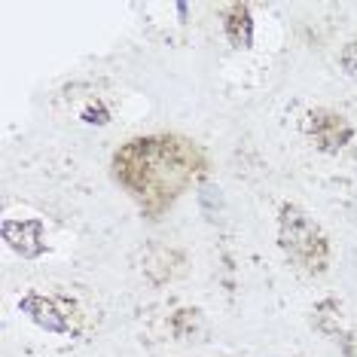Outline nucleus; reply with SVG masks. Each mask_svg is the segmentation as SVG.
Returning <instances> with one entry per match:
<instances>
[{"instance_id":"f257e3e1","label":"nucleus","mask_w":357,"mask_h":357,"mask_svg":"<svg viewBox=\"0 0 357 357\" xmlns=\"http://www.w3.org/2000/svg\"><path fill=\"white\" fill-rule=\"evenodd\" d=\"M113 168L119 183L150 214H159L199 172V153L181 137H137L113 156Z\"/></svg>"},{"instance_id":"39448f33","label":"nucleus","mask_w":357,"mask_h":357,"mask_svg":"<svg viewBox=\"0 0 357 357\" xmlns=\"http://www.w3.org/2000/svg\"><path fill=\"white\" fill-rule=\"evenodd\" d=\"M19 312L28 314V318L46 333H70L68 299L43 296V294H25L19 299Z\"/></svg>"},{"instance_id":"7ed1b4c3","label":"nucleus","mask_w":357,"mask_h":357,"mask_svg":"<svg viewBox=\"0 0 357 357\" xmlns=\"http://www.w3.org/2000/svg\"><path fill=\"white\" fill-rule=\"evenodd\" d=\"M303 128L321 153H339L345 144H351V137H354L351 123H348L345 116H339V113L327 110V107L308 110Z\"/></svg>"},{"instance_id":"423d86ee","label":"nucleus","mask_w":357,"mask_h":357,"mask_svg":"<svg viewBox=\"0 0 357 357\" xmlns=\"http://www.w3.org/2000/svg\"><path fill=\"white\" fill-rule=\"evenodd\" d=\"M223 31L232 50H250L254 46V19L248 3H229L223 10Z\"/></svg>"},{"instance_id":"20e7f679","label":"nucleus","mask_w":357,"mask_h":357,"mask_svg":"<svg viewBox=\"0 0 357 357\" xmlns=\"http://www.w3.org/2000/svg\"><path fill=\"white\" fill-rule=\"evenodd\" d=\"M0 238L22 259H37L46 250V223L37 217H6L0 223Z\"/></svg>"},{"instance_id":"6e6552de","label":"nucleus","mask_w":357,"mask_h":357,"mask_svg":"<svg viewBox=\"0 0 357 357\" xmlns=\"http://www.w3.org/2000/svg\"><path fill=\"white\" fill-rule=\"evenodd\" d=\"M83 119L89 126H107L110 123V113H107V107H104L101 101H95V104H89V107L83 110Z\"/></svg>"},{"instance_id":"0eeeda50","label":"nucleus","mask_w":357,"mask_h":357,"mask_svg":"<svg viewBox=\"0 0 357 357\" xmlns=\"http://www.w3.org/2000/svg\"><path fill=\"white\" fill-rule=\"evenodd\" d=\"M339 64H342V70L348 77H357V40L342 46V52H339Z\"/></svg>"},{"instance_id":"f03ea898","label":"nucleus","mask_w":357,"mask_h":357,"mask_svg":"<svg viewBox=\"0 0 357 357\" xmlns=\"http://www.w3.org/2000/svg\"><path fill=\"white\" fill-rule=\"evenodd\" d=\"M278 245L284 257L305 275H321L330 266V241L299 205L284 202L278 211Z\"/></svg>"}]
</instances>
